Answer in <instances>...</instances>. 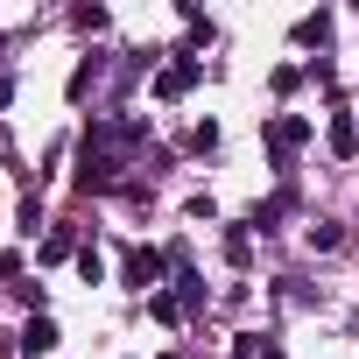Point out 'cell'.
Masks as SVG:
<instances>
[{
	"label": "cell",
	"instance_id": "6da1fadb",
	"mask_svg": "<svg viewBox=\"0 0 359 359\" xmlns=\"http://www.w3.org/2000/svg\"><path fill=\"white\" fill-rule=\"evenodd\" d=\"M148 141V120H92L85 148H78V184H113V169H120V148H141Z\"/></svg>",
	"mask_w": 359,
	"mask_h": 359
},
{
	"label": "cell",
	"instance_id": "7a4b0ae2",
	"mask_svg": "<svg viewBox=\"0 0 359 359\" xmlns=\"http://www.w3.org/2000/svg\"><path fill=\"white\" fill-rule=\"evenodd\" d=\"M162 268H169V261H162L155 247H134V254H127V289L155 296V289H162Z\"/></svg>",
	"mask_w": 359,
	"mask_h": 359
},
{
	"label": "cell",
	"instance_id": "3957f363",
	"mask_svg": "<svg viewBox=\"0 0 359 359\" xmlns=\"http://www.w3.org/2000/svg\"><path fill=\"white\" fill-rule=\"evenodd\" d=\"M303 141H310V120H296V113L268 120V148H275V162H289V155H296Z\"/></svg>",
	"mask_w": 359,
	"mask_h": 359
},
{
	"label": "cell",
	"instance_id": "277c9868",
	"mask_svg": "<svg viewBox=\"0 0 359 359\" xmlns=\"http://www.w3.org/2000/svg\"><path fill=\"white\" fill-rule=\"evenodd\" d=\"M198 78H205V64H198V57H184V64H169V71L155 78V92H162V99H176V92H191Z\"/></svg>",
	"mask_w": 359,
	"mask_h": 359
},
{
	"label": "cell",
	"instance_id": "5b68a950",
	"mask_svg": "<svg viewBox=\"0 0 359 359\" xmlns=\"http://www.w3.org/2000/svg\"><path fill=\"white\" fill-rule=\"evenodd\" d=\"M324 141H331V155H359V120H352V113H331Z\"/></svg>",
	"mask_w": 359,
	"mask_h": 359
},
{
	"label": "cell",
	"instance_id": "8992f818",
	"mask_svg": "<svg viewBox=\"0 0 359 359\" xmlns=\"http://www.w3.org/2000/svg\"><path fill=\"white\" fill-rule=\"evenodd\" d=\"M22 352H29V359H36V352H57V324H50V317H29V324H22Z\"/></svg>",
	"mask_w": 359,
	"mask_h": 359
},
{
	"label": "cell",
	"instance_id": "52a82bcc",
	"mask_svg": "<svg viewBox=\"0 0 359 359\" xmlns=\"http://www.w3.org/2000/svg\"><path fill=\"white\" fill-rule=\"evenodd\" d=\"M233 359H282V345H275V338H261V331H247V338L233 345Z\"/></svg>",
	"mask_w": 359,
	"mask_h": 359
},
{
	"label": "cell",
	"instance_id": "ba28073f",
	"mask_svg": "<svg viewBox=\"0 0 359 359\" xmlns=\"http://www.w3.org/2000/svg\"><path fill=\"white\" fill-rule=\"evenodd\" d=\"M338 240H345V233H338L331 219H317V226H310V247H338Z\"/></svg>",
	"mask_w": 359,
	"mask_h": 359
},
{
	"label": "cell",
	"instance_id": "9c48e42d",
	"mask_svg": "<svg viewBox=\"0 0 359 359\" xmlns=\"http://www.w3.org/2000/svg\"><path fill=\"white\" fill-rule=\"evenodd\" d=\"M78 275H85V282H106V261H99L92 247H85V254H78Z\"/></svg>",
	"mask_w": 359,
	"mask_h": 359
},
{
	"label": "cell",
	"instance_id": "30bf717a",
	"mask_svg": "<svg viewBox=\"0 0 359 359\" xmlns=\"http://www.w3.org/2000/svg\"><path fill=\"white\" fill-rule=\"evenodd\" d=\"M8 99H15V78H0V106H8Z\"/></svg>",
	"mask_w": 359,
	"mask_h": 359
}]
</instances>
